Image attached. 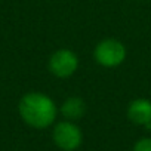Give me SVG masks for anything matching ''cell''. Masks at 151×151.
Instances as JSON below:
<instances>
[{
	"instance_id": "1",
	"label": "cell",
	"mask_w": 151,
	"mask_h": 151,
	"mask_svg": "<svg viewBox=\"0 0 151 151\" xmlns=\"http://www.w3.org/2000/svg\"><path fill=\"white\" fill-rule=\"evenodd\" d=\"M18 113L27 126L43 130L55 124L59 108L49 95L33 91L21 96L18 102Z\"/></svg>"
},
{
	"instance_id": "2",
	"label": "cell",
	"mask_w": 151,
	"mask_h": 151,
	"mask_svg": "<svg viewBox=\"0 0 151 151\" xmlns=\"http://www.w3.org/2000/svg\"><path fill=\"white\" fill-rule=\"evenodd\" d=\"M127 49L123 42L108 37L99 40L93 47V59L104 68H116L126 61Z\"/></svg>"
},
{
	"instance_id": "3",
	"label": "cell",
	"mask_w": 151,
	"mask_h": 151,
	"mask_svg": "<svg viewBox=\"0 0 151 151\" xmlns=\"http://www.w3.org/2000/svg\"><path fill=\"white\" fill-rule=\"evenodd\" d=\"M80 59L74 50L59 47L53 50L47 59V70L56 79H70L79 70Z\"/></svg>"
},
{
	"instance_id": "4",
	"label": "cell",
	"mask_w": 151,
	"mask_h": 151,
	"mask_svg": "<svg viewBox=\"0 0 151 151\" xmlns=\"http://www.w3.org/2000/svg\"><path fill=\"white\" fill-rule=\"evenodd\" d=\"M52 141L61 151H76L83 142V132L71 120H61L53 124Z\"/></svg>"
},
{
	"instance_id": "5",
	"label": "cell",
	"mask_w": 151,
	"mask_h": 151,
	"mask_svg": "<svg viewBox=\"0 0 151 151\" xmlns=\"http://www.w3.org/2000/svg\"><path fill=\"white\" fill-rule=\"evenodd\" d=\"M126 116L133 124L151 129V101L147 98L132 99L127 105Z\"/></svg>"
},
{
	"instance_id": "6",
	"label": "cell",
	"mask_w": 151,
	"mask_h": 151,
	"mask_svg": "<svg viewBox=\"0 0 151 151\" xmlns=\"http://www.w3.org/2000/svg\"><path fill=\"white\" fill-rule=\"evenodd\" d=\"M59 113L65 120L77 122L86 114V102L80 96H68L61 104Z\"/></svg>"
},
{
	"instance_id": "7",
	"label": "cell",
	"mask_w": 151,
	"mask_h": 151,
	"mask_svg": "<svg viewBox=\"0 0 151 151\" xmlns=\"http://www.w3.org/2000/svg\"><path fill=\"white\" fill-rule=\"evenodd\" d=\"M132 151H151V138L145 136V138L138 139L135 142Z\"/></svg>"
}]
</instances>
